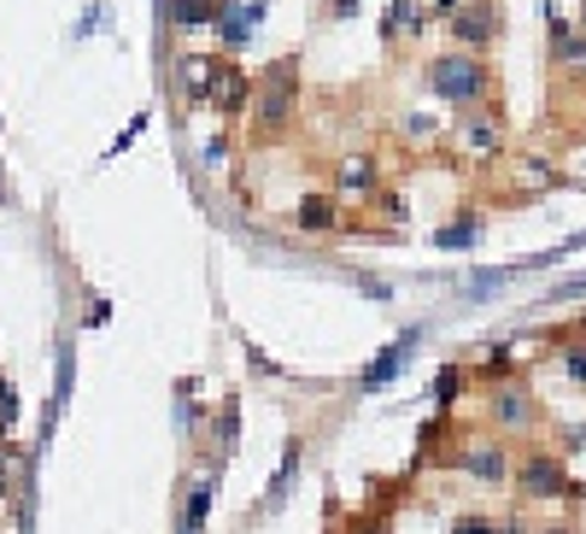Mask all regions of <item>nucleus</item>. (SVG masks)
I'll return each mask as SVG.
<instances>
[{
  "instance_id": "5701e85b",
  "label": "nucleus",
  "mask_w": 586,
  "mask_h": 534,
  "mask_svg": "<svg viewBox=\"0 0 586 534\" xmlns=\"http://www.w3.org/2000/svg\"><path fill=\"white\" fill-rule=\"evenodd\" d=\"M334 534H393V511L364 505V511H352L346 523H334Z\"/></svg>"
},
{
  "instance_id": "c756f323",
  "label": "nucleus",
  "mask_w": 586,
  "mask_h": 534,
  "mask_svg": "<svg viewBox=\"0 0 586 534\" xmlns=\"http://www.w3.org/2000/svg\"><path fill=\"white\" fill-rule=\"evenodd\" d=\"M580 294H586V271H580V276H569V282H557V288H552V300H557V305H563V300H580Z\"/></svg>"
},
{
  "instance_id": "a878e982",
  "label": "nucleus",
  "mask_w": 586,
  "mask_h": 534,
  "mask_svg": "<svg viewBox=\"0 0 586 534\" xmlns=\"http://www.w3.org/2000/svg\"><path fill=\"white\" fill-rule=\"evenodd\" d=\"M557 452H563V459H569V452H586V417L557 429Z\"/></svg>"
},
{
  "instance_id": "423d86ee",
  "label": "nucleus",
  "mask_w": 586,
  "mask_h": 534,
  "mask_svg": "<svg viewBox=\"0 0 586 534\" xmlns=\"http://www.w3.org/2000/svg\"><path fill=\"white\" fill-rule=\"evenodd\" d=\"M481 417H487L493 435H505V441L516 446V441H534L539 429H546V405H539V394H534L522 376H511V382H493V387H487Z\"/></svg>"
},
{
  "instance_id": "f03ea898",
  "label": "nucleus",
  "mask_w": 586,
  "mask_h": 534,
  "mask_svg": "<svg viewBox=\"0 0 586 534\" xmlns=\"http://www.w3.org/2000/svg\"><path fill=\"white\" fill-rule=\"evenodd\" d=\"M300 107H305V82H300V53H282L259 66L253 77V107H246V135L259 148H276V141L293 135L300 123Z\"/></svg>"
},
{
  "instance_id": "c85d7f7f",
  "label": "nucleus",
  "mask_w": 586,
  "mask_h": 534,
  "mask_svg": "<svg viewBox=\"0 0 586 534\" xmlns=\"http://www.w3.org/2000/svg\"><path fill=\"white\" fill-rule=\"evenodd\" d=\"M452 534H505V528H498L493 517H457V523H452Z\"/></svg>"
},
{
  "instance_id": "f3484780",
  "label": "nucleus",
  "mask_w": 586,
  "mask_h": 534,
  "mask_svg": "<svg viewBox=\"0 0 586 534\" xmlns=\"http://www.w3.org/2000/svg\"><path fill=\"white\" fill-rule=\"evenodd\" d=\"M516 364H522V341H481V359H475L469 376L481 387H493V382H511Z\"/></svg>"
},
{
  "instance_id": "6e6552de",
  "label": "nucleus",
  "mask_w": 586,
  "mask_h": 534,
  "mask_svg": "<svg viewBox=\"0 0 586 534\" xmlns=\"http://www.w3.org/2000/svg\"><path fill=\"white\" fill-rule=\"evenodd\" d=\"M505 7L498 0H464L452 18H446V41L452 48H469V53H493L505 41Z\"/></svg>"
},
{
  "instance_id": "39448f33",
  "label": "nucleus",
  "mask_w": 586,
  "mask_h": 534,
  "mask_svg": "<svg viewBox=\"0 0 586 534\" xmlns=\"http://www.w3.org/2000/svg\"><path fill=\"white\" fill-rule=\"evenodd\" d=\"M446 470H457V476L475 482L481 493H498V487H511L516 452H511V441H505V435H493L487 423H481V429H469V423H464V435H457L452 464H446Z\"/></svg>"
},
{
  "instance_id": "f257e3e1",
  "label": "nucleus",
  "mask_w": 586,
  "mask_h": 534,
  "mask_svg": "<svg viewBox=\"0 0 586 534\" xmlns=\"http://www.w3.org/2000/svg\"><path fill=\"white\" fill-rule=\"evenodd\" d=\"M171 77H176V94L194 112L212 107L223 123H246V107H253V71H246L235 53H223V48H212V53H176Z\"/></svg>"
},
{
  "instance_id": "1a4fd4ad",
  "label": "nucleus",
  "mask_w": 586,
  "mask_h": 534,
  "mask_svg": "<svg viewBox=\"0 0 586 534\" xmlns=\"http://www.w3.org/2000/svg\"><path fill=\"white\" fill-rule=\"evenodd\" d=\"M329 189L341 194V200H352V205H364L375 189H382V153H375V148H346V153H334Z\"/></svg>"
},
{
  "instance_id": "aec40b11",
  "label": "nucleus",
  "mask_w": 586,
  "mask_h": 534,
  "mask_svg": "<svg viewBox=\"0 0 586 534\" xmlns=\"http://www.w3.org/2000/svg\"><path fill=\"white\" fill-rule=\"evenodd\" d=\"M522 276V264H498V271H469V282H464V294L481 305V300H498L505 288Z\"/></svg>"
},
{
  "instance_id": "9d476101",
  "label": "nucleus",
  "mask_w": 586,
  "mask_h": 534,
  "mask_svg": "<svg viewBox=\"0 0 586 534\" xmlns=\"http://www.w3.org/2000/svg\"><path fill=\"white\" fill-rule=\"evenodd\" d=\"M423 335H428L423 323H405L400 335H393V341L382 346V353H375V359L358 370V382H352V394H382V387H387V382H393V376H400V370L416 359V341H423Z\"/></svg>"
},
{
  "instance_id": "20e7f679",
  "label": "nucleus",
  "mask_w": 586,
  "mask_h": 534,
  "mask_svg": "<svg viewBox=\"0 0 586 534\" xmlns=\"http://www.w3.org/2000/svg\"><path fill=\"white\" fill-rule=\"evenodd\" d=\"M446 141H452V153L464 159L469 171H505V159H511V118H505L498 100H481V107L452 118Z\"/></svg>"
},
{
  "instance_id": "2eb2a0df",
  "label": "nucleus",
  "mask_w": 586,
  "mask_h": 534,
  "mask_svg": "<svg viewBox=\"0 0 586 534\" xmlns=\"http://www.w3.org/2000/svg\"><path fill=\"white\" fill-rule=\"evenodd\" d=\"M159 12H164V30L171 36H194L223 18V0H159Z\"/></svg>"
},
{
  "instance_id": "7ed1b4c3",
  "label": "nucleus",
  "mask_w": 586,
  "mask_h": 534,
  "mask_svg": "<svg viewBox=\"0 0 586 534\" xmlns=\"http://www.w3.org/2000/svg\"><path fill=\"white\" fill-rule=\"evenodd\" d=\"M423 89L452 112H469L481 100H498V66L493 53H469V48H440L423 59Z\"/></svg>"
},
{
  "instance_id": "ddd939ff",
  "label": "nucleus",
  "mask_w": 586,
  "mask_h": 534,
  "mask_svg": "<svg viewBox=\"0 0 586 534\" xmlns=\"http://www.w3.org/2000/svg\"><path fill=\"white\" fill-rule=\"evenodd\" d=\"M505 171H511V182H516V200L563 189V164H557L552 153H511V159H505Z\"/></svg>"
},
{
  "instance_id": "393cba45",
  "label": "nucleus",
  "mask_w": 586,
  "mask_h": 534,
  "mask_svg": "<svg viewBox=\"0 0 586 534\" xmlns=\"http://www.w3.org/2000/svg\"><path fill=\"white\" fill-rule=\"evenodd\" d=\"M370 205H375V218H382V223H400V230L411 223V200H405V194H393V189H375Z\"/></svg>"
},
{
  "instance_id": "bb28decb",
  "label": "nucleus",
  "mask_w": 586,
  "mask_h": 534,
  "mask_svg": "<svg viewBox=\"0 0 586 534\" xmlns=\"http://www.w3.org/2000/svg\"><path fill=\"white\" fill-rule=\"evenodd\" d=\"M317 12L329 18V24H346V18H358V12H364V0H323Z\"/></svg>"
},
{
  "instance_id": "4468645a",
  "label": "nucleus",
  "mask_w": 586,
  "mask_h": 534,
  "mask_svg": "<svg viewBox=\"0 0 586 534\" xmlns=\"http://www.w3.org/2000/svg\"><path fill=\"white\" fill-rule=\"evenodd\" d=\"M481 241H487V212H481V205H464L457 218H446V223L434 230L440 253H475Z\"/></svg>"
},
{
  "instance_id": "dca6fc26",
  "label": "nucleus",
  "mask_w": 586,
  "mask_h": 534,
  "mask_svg": "<svg viewBox=\"0 0 586 534\" xmlns=\"http://www.w3.org/2000/svg\"><path fill=\"white\" fill-rule=\"evenodd\" d=\"M428 24H434L428 0H387L382 41H387V48H393V41H416V36H428Z\"/></svg>"
},
{
  "instance_id": "a211bd4d",
  "label": "nucleus",
  "mask_w": 586,
  "mask_h": 534,
  "mask_svg": "<svg viewBox=\"0 0 586 534\" xmlns=\"http://www.w3.org/2000/svg\"><path fill=\"white\" fill-rule=\"evenodd\" d=\"M464 387H469V364H440V370H434V382H428V400H434V411H457V400H464Z\"/></svg>"
},
{
  "instance_id": "b1692460",
  "label": "nucleus",
  "mask_w": 586,
  "mask_h": 534,
  "mask_svg": "<svg viewBox=\"0 0 586 534\" xmlns=\"http://www.w3.org/2000/svg\"><path fill=\"white\" fill-rule=\"evenodd\" d=\"M235 441H241V400L229 394V400L218 405V452H223V459L235 452Z\"/></svg>"
},
{
  "instance_id": "f8f14e48",
  "label": "nucleus",
  "mask_w": 586,
  "mask_h": 534,
  "mask_svg": "<svg viewBox=\"0 0 586 534\" xmlns=\"http://www.w3.org/2000/svg\"><path fill=\"white\" fill-rule=\"evenodd\" d=\"M293 230L300 235H334L346 230V200L334 189H305L300 200H293Z\"/></svg>"
},
{
  "instance_id": "412c9836",
  "label": "nucleus",
  "mask_w": 586,
  "mask_h": 534,
  "mask_svg": "<svg viewBox=\"0 0 586 534\" xmlns=\"http://www.w3.org/2000/svg\"><path fill=\"white\" fill-rule=\"evenodd\" d=\"M300 452H305V441L293 435L287 441V452H282V470H276V482H270V493H264V511H276L287 493H293V482H300Z\"/></svg>"
},
{
  "instance_id": "0eeeda50",
  "label": "nucleus",
  "mask_w": 586,
  "mask_h": 534,
  "mask_svg": "<svg viewBox=\"0 0 586 534\" xmlns=\"http://www.w3.org/2000/svg\"><path fill=\"white\" fill-rule=\"evenodd\" d=\"M511 487H516L522 505H563V493H569V464H563V452H552V446H528V452H516Z\"/></svg>"
},
{
  "instance_id": "2f4dec72",
  "label": "nucleus",
  "mask_w": 586,
  "mask_h": 534,
  "mask_svg": "<svg viewBox=\"0 0 586 534\" xmlns=\"http://www.w3.org/2000/svg\"><path fill=\"white\" fill-rule=\"evenodd\" d=\"M569 82H580V89H586V53H580V66L569 71Z\"/></svg>"
},
{
  "instance_id": "6ab92c4d",
  "label": "nucleus",
  "mask_w": 586,
  "mask_h": 534,
  "mask_svg": "<svg viewBox=\"0 0 586 534\" xmlns=\"http://www.w3.org/2000/svg\"><path fill=\"white\" fill-rule=\"evenodd\" d=\"M393 135L411 141V148H428V141H446V123L428 118V112H400L393 118Z\"/></svg>"
},
{
  "instance_id": "473e14b6",
  "label": "nucleus",
  "mask_w": 586,
  "mask_h": 534,
  "mask_svg": "<svg viewBox=\"0 0 586 534\" xmlns=\"http://www.w3.org/2000/svg\"><path fill=\"white\" fill-rule=\"evenodd\" d=\"M575 24H580V36H586V0H580V7H575Z\"/></svg>"
},
{
  "instance_id": "cd10ccee",
  "label": "nucleus",
  "mask_w": 586,
  "mask_h": 534,
  "mask_svg": "<svg viewBox=\"0 0 586 534\" xmlns=\"http://www.w3.org/2000/svg\"><path fill=\"white\" fill-rule=\"evenodd\" d=\"M200 164H205V171H223V164H229V135H212V141H205V148H200Z\"/></svg>"
},
{
  "instance_id": "7c9ffc66",
  "label": "nucleus",
  "mask_w": 586,
  "mask_h": 534,
  "mask_svg": "<svg viewBox=\"0 0 586 534\" xmlns=\"http://www.w3.org/2000/svg\"><path fill=\"white\" fill-rule=\"evenodd\" d=\"M464 7V0H428V12H434V24H446V18Z\"/></svg>"
},
{
  "instance_id": "72a5a7b5",
  "label": "nucleus",
  "mask_w": 586,
  "mask_h": 534,
  "mask_svg": "<svg viewBox=\"0 0 586 534\" xmlns=\"http://www.w3.org/2000/svg\"><path fill=\"white\" fill-rule=\"evenodd\" d=\"M546 534H580L575 523H557V528H546Z\"/></svg>"
},
{
  "instance_id": "f704fd0d",
  "label": "nucleus",
  "mask_w": 586,
  "mask_h": 534,
  "mask_svg": "<svg viewBox=\"0 0 586 534\" xmlns=\"http://www.w3.org/2000/svg\"><path fill=\"white\" fill-rule=\"evenodd\" d=\"M0 534H12V528H0Z\"/></svg>"
},
{
  "instance_id": "9b49d317",
  "label": "nucleus",
  "mask_w": 586,
  "mask_h": 534,
  "mask_svg": "<svg viewBox=\"0 0 586 534\" xmlns=\"http://www.w3.org/2000/svg\"><path fill=\"white\" fill-rule=\"evenodd\" d=\"M264 12H270V0H223V18L212 24L218 48H223V53L253 48V41H259V30H264Z\"/></svg>"
},
{
  "instance_id": "4be33fe9",
  "label": "nucleus",
  "mask_w": 586,
  "mask_h": 534,
  "mask_svg": "<svg viewBox=\"0 0 586 534\" xmlns=\"http://www.w3.org/2000/svg\"><path fill=\"white\" fill-rule=\"evenodd\" d=\"M557 364H563V382L575 387V394H586V335H569L557 346Z\"/></svg>"
}]
</instances>
